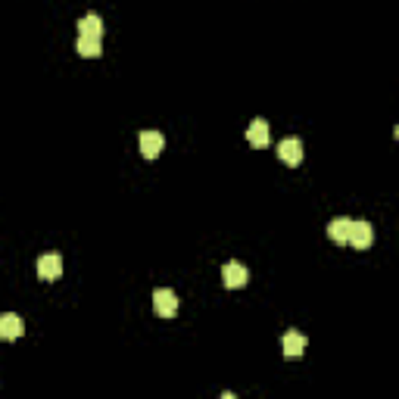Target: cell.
Instances as JSON below:
<instances>
[{"mask_svg":"<svg viewBox=\"0 0 399 399\" xmlns=\"http://www.w3.org/2000/svg\"><path fill=\"white\" fill-rule=\"evenodd\" d=\"M346 244L352 250H368L374 244V228L368 222H352L350 225V237H346Z\"/></svg>","mask_w":399,"mask_h":399,"instance_id":"cell-1","label":"cell"},{"mask_svg":"<svg viewBox=\"0 0 399 399\" xmlns=\"http://www.w3.org/2000/svg\"><path fill=\"white\" fill-rule=\"evenodd\" d=\"M153 309L159 318H172L178 312V297L175 290H169V287H159V290L153 293Z\"/></svg>","mask_w":399,"mask_h":399,"instance_id":"cell-2","label":"cell"},{"mask_svg":"<svg viewBox=\"0 0 399 399\" xmlns=\"http://www.w3.org/2000/svg\"><path fill=\"white\" fill-rule=\"evenodd\" d=\"M222 281H225V287L237 290V287H247L250 271H247V265H240V262H225L222 265Z\"/></svg>","mask_w":399,"mask_h":399,"instance_id":"cell-3","label":"cell"},{"mask_svg":"<svg viewBox=\"0 0 399 399\" xmlns=\"http://www.w3.org/2000/svg\"><path fill=\"white\" fill-rule=\"evenodd\" d=\"M277 156H281V163H287V166L303 163V144H299V137H284V141L277 144Z\"/></svg>","mask_w":399,"mask_h":399,"instance_id":"cell-4","label":"cell"},{"mask_svg":"<svg viewBox=\"0 0 399 399\" xmlns=\"http://www.w3.org/2000/svg\"><path fill=\"white\" fill-rule=\"evenodd\" d=\"M25 334V325L16 312H3L0 315V340H19Z\"/></svg>","mask_w":399,"mask_h":399,"instance_id":"cell-5","label":"cell"},{"mask_svg":"<svg viewBox=\"0 0 399 399\" xmlns=\"http://www.w3.org/2000/svg\"><path fill=\"white\" fill-rule=\"evenodd\" d=\"M62 275V259L56 253H47V256L38 259V277L41 281H56Z\"/></svg>","mask_w":399,"mask_h":399,"instance_id":"cell-6","label":"cell"},{"mask_svg":"<svg viewBox=\"0 0 399 399\" xmlns=\"http://www.w3.org/2000/svg\"><path fill=\"white\" fill-rule=\"evenodd\" d=\"M163 147H166V137L159 131H144L141 135V153L147 159H156V156L163 153Z\"/></svg>","mask_w":399,"mask_h":399,"instance_id":"cell-7","label":"cell"},{"mask_svg":"<svg viewBox=\"0 0 399 399\" xmlns=\"http://www.w3.org/2000/svg\"><path fill=\"white\" fill-rule=\"evenodd\" d=\"M281 350H284V356H287V358L303 356V352H306V334H299V331H287V334H284V340H281Z\"/></svg>","mask_w":399,"mask_h":399,"instance_id":"cell-8","label":"cell"},{"mask_svg":"<svg viewBox=\"0 0 399 399\" xmlns=\"http://www.w3.org/2000/svg\"><path fill=\"white\" fill-rule=\"evenodd\" d=\"M103 19L97 13H88V16H82V22H78V34L82 38H103Z\"/></svg>","mask_w":399,"mask_h":399,"instance_id":"cell-9","label":"cell"},{"mask_svg":"<svg viewBox=\"0 0 399 399\" xmlns=\"http://www.w3.org/2000/svg\"><path fill=\"white\" fill-rule=\"evenodd\" d=\"M247 141H250L253 147H265V144H269V122H265V119H253L250 128H247Z\"/></svg>","mask_w":399,"mask_h":399,"instance_id":"cell-10","label":"cell"},{"mask_svg":"<svg viewBox=\"0 0 399 399\" xmlns=\"http://www.w3.org/2000/svg\"><path fill=\"white\" fill-rule=\"evenodd\" d=\"M75 50L82 56H88V60H94V56L103 54V38H82L78 34V44H75Z\"/></svg>","mask_w":399,"mask_h":399,"instance_id":"cell-11","label":"cell"},{"mask_svg":"<svg viewBox=\"0 0 399 399\" xmlns=\"http://www.w3.org/2000/svg\"><path fill=\"white\" fill-rule=\"evenodd\" d=\"M350 218H334L331 225H328V237H331L334 244H346V237H350Z\"/></svg>","mask_w":399,"mask_h":399,"instance_id":"cell-12","label":"cell"}]
</instances>
